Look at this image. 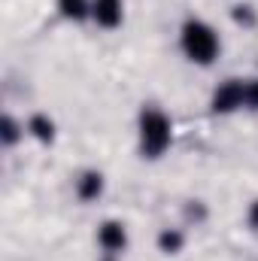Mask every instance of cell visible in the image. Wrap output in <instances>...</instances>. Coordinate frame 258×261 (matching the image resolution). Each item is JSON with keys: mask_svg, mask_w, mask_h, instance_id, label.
Instances as JSON below:
<instances>
[{"mask_svg": "<svg viewBox=\"0 0 258 261\" xmlns=\"http://www.w3.org/2000/svg\"><path fill=\"white\" fill-rule=\"evenodd\" d=\"M0 137H3V146H12V143L21 137V130L12 122V116H3V122H0Z\"/></svg>", "mask_w": 258, "mask_h": 261, "instance_id": "obj_10", "label": "cell"}, {"mask_svg": "<svg viewBox=\"0 0 258 261\" xmlns=\"http://www.w3.org/2000/svg\"><path fill=\"white\" fill-rule=\"evenodd\" d=\"M243 103H246V82H240V79L222 82L213 94V113H234Z\"/></svg>", "mask_w": 258, "mask_h": 261, "instance_id": "obj_3", "label": "cell"}, {"mask_svg": "<svg viewBox=\"0 0 258 261\" xmlns=\"http://www.w3.org/2000/svg\"><path fill=\"white\" fill-rule=\"evenodd\" d=\"M246 107H252V110H258V79H252V82H246Z\"/></svg>", "mask_w": 258, "mask_h": 261, "instance_id": "obj_11", "label": "cell"}, {"mask_svg": "<svg viewBox=\"0 0 258 261\" xmlns=\"http://www.w3.org/2000/svg\"><path fill=\"white\" fill-rule=\"evenodd\" d=\"M170 140H173V128H170V119L161 110L149 107V110L140 113V149H143L146 158L164 155Z\"/></svg>", "mask_w": 258, "mask_h": 261, "instance_id": "obj_2", "label": "cell"}, {"mask_svg": "<svg viewBox=\"0 0 258 261\" xmlns=\"http://www.w3.org/2000/svg\"><path fill=\"white\" fill-rule=\"evenodd\" d=\"M237 21H246V24H252V12H249V6H237Z\"/></svg>", "mask_w": 258, "mask_h": 261, "instance_id": "obj_12", "label": "cell"}, {"mask_svg": "<svg viewBox=\"0 0 258 261\" xmlns=\"http://www.w3.org/2000/svg\"><path fill=\"white\" fill-rule=\"evenodd\" d=\"M58 9L70 21H82V18L91 15V3L88 0H58Z\"/></svg>", "mask_w": 258, "mask_h": 261, "instance_id": "obj_8", "label": "cell"}, {"mask_svg": "<svg viewBox=\"0 0 258 261\" xmlns=\"http://www.w3.org/2000/svg\"><path fill=\"white\" fill-rule=\"evenodd\" d=\"M158 246H161V252H167V255H176L179 249H183V234L179 231H161V237H158Z\"/></svg>", "mask_w": 258, "mask_h": 261, "instance_id": "obj_9", "label": "cell"}, {"mask_svg": "<svg viewBox=\"0 0 258 261\" xmlns=\"http://www.w3.org/2000/svg\"><path fill=\"white\" fill-rule=\"evenodd\" d=\"M249 222H252V228H258V200L252 203V210H249Z\"/></svg>", "mask_w": 258, "mask_h": 261, "instance_id": "obj_13", "label": "cell"}, {"mask_svg": "<svg viewBox=\"0 0 258 261\" xmlns=\"http://www.w3.org/2000/svg\"><path fill=\"white\" fill-rule=\"evenodd\" d=\"M179 43H183V52L186 58L194 61V64H213L216 55H219V34L200 21V18H189L183 24V34H179Z\"/></svg>", "mask_w": 258, "mask_h": 261, "instance_id": "obj_1", "label": "cell"}, {"mask_svg": "<svg viewBox=\"0 0 258 261\" xmlns=\"http://www.w3.org/2000/svg\"><path fill=\"white\" fill-rule=\"evenodd\" d=\"M97 243H100V249H104V252H110V255L122 252V249L128 246V231H125V225H122V222H116V219L104 222V225H100V231H97Z\"/></svg>", "mask_w": 258, "mask_h": 261, "instance_id": "obj_4", "label": "cell"}, {"mask_svg": "<svg viewBox=\"0 0 258 261\" xmlns=\"http://www.w3.org/2000/svg\"><path fill=\"white\" fill-rule=\"evenodd\" d=\"M125 15V3L122 0H91V18L100 28H119Z\"/></svg>", "mask_w": 258, "mask_h": 261, "instance_id": "obj_5", "label": "cell"}, {"mask_svg": "<svg viewBox=\"0 0 258 261\" xmlns=\"http://www.w3.org/2000/svg\"><path fill=\"white\" fill-rule=\"evenodd\" d=\"M76 192H79L82 200H97L100 192H104V176H100L97 170L82 173V176H79V182H76Z\"/></svg>", "mask_w": 258, "mask_h": 261, "instance_id": "obj_6", "label": "cell"}, {"mask_svg": "<svg viewBox=\"0 0 258 261\" xmlns=\"http://www.w3.org/2000/svg\"><path fill=\"white\" fill-rule=\"evenodd\" d=\"M28 130L40 140V143H52L55 140V122L49 119V116H43V113H37V116H31V122H28Z\"/></svg>", "mask_w": 258, "mask_h": 261, "instance_id": "obj_7", "label": "cell"}]
</instances>
